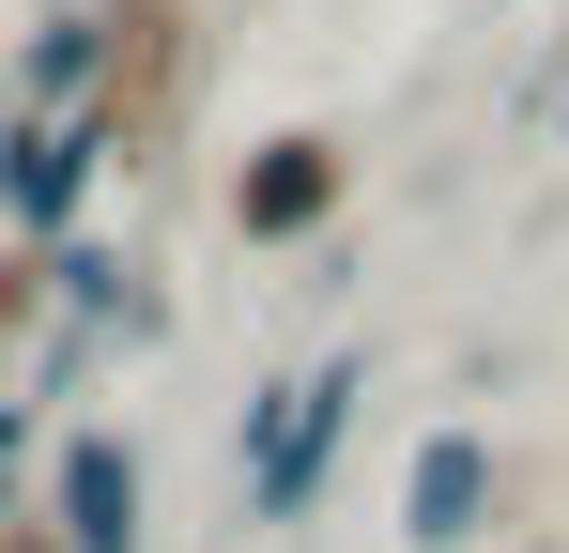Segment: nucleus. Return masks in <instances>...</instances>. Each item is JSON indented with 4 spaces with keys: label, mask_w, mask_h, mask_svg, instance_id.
Masks as SVG:
<instances>
[{
    "label": "nucleus",
    "mask_w": 569,
    "mask_h": 553,
    "mask_svg": "<svg viewBox=\"0 0 569 553\" xmlns=\"http://www.w3.org/2000/svg\"><path fill=\"white\" fill-rule=\"evenodd\" d=\"M0 523H16V492H0Z\"/></svg>",
    "instance_id": "obj_7"
},
{
    "label": "nucleus",
    "mask_w": 569,
    "mask_h": 553,
    "mask_svg": "<svg viewBox=\"0 0 569 553\" xmlns=\"http://www.w3.org/2000/svg\"><path fill=\"white\" fill-rule=\"evenodd\" d=\"M93 170H108L93 123H0V200H16V231H31V247H47V231H78Z\"/></svg>",
    "instance_id": "obj_2"
},
{
    "label": "nucleus",
    "mask_w": 569,
    "mask_h": 553,
    "mask_svg": "<svg viewBox=\"0 0 569 553\" xmlns=\"http://www.w3.org/2000/svg\"><path fill=\"white\" fill-rule=\"evenodd\" d=\"M47 553H139V446L123 431H62V523Z\"/></svg>",
    "instance_id": "obj_3"
},
{
    "label": "nucleus",
    "mask_w": 569,
    "mask_h": 553,
    "mask_svg": "<svg viewBox=\"0 0 569 553\" xmlns=\"http://www.w3.org/2000/svg\"><path fill=\"white\" fill-rule=\"evenodd\" d=\"M0 123H16V108H0Z\"/></svg>",
    "instance_id": "obj_8"
},
{
    "label": "nucleus",
    "mask_w": 569,
    "mask_h": 553,
    "mask_svg": "<svg viewBox=\"0 0 569 553\" xmlns=\"http://www.w3.org/2000/svg\"><path fill=\"white\" fill-rule=\"evenodd\" d=\"M339 431H355V354H323L308 384H262V415H247V523H308L323 476H339Z\"/></svg>",
    "instance_id": "obj_1"
},
{
    "label": "nucleus",
    "mask_w": 569,
    "mask_h": 553,
    "mask_svg": "<svg viewBox=\"0 0 569 553\" xmlns=\"http://www.w3.org/2000/svg\"><path fill=\"white\" fill-rule=\"evenodd\" d=\"M477 523H492V446H477V431H431L416 476H400V539H416V553H462Z\"/></svg>",
    "instance_id": "obj_5"
},
{
    "label": "nucleus",
    "mask_w": 569,
    "mask_h": 553,
    "mask_svg": "<svg viewBox=\"0 0 569 553\" xmlns=\"http://www.w3.org/2000/svg\"><path fill=\"white\" fill-rule=\"evenodd\" d=\"M0 461H16V400H0Z\"/></svg>",
    "instance_id": "obj_6"
},
{
    "label": "nucleus",
    "mask_w": 569,
    "mask_h": 553,
    "mask_svg": "<svg viewBox=\"0 0 569 553\" xmlns=\"http://www.w3.org/2000/svg\"><path fill=\"white\" fill-rule=\"evenodd\" d=\"M339 215V139H262L247 184H231V231L247 247H292V231H323Z\"/></svg>",
    "instance_id": "obj_4"
}]
</instances>
